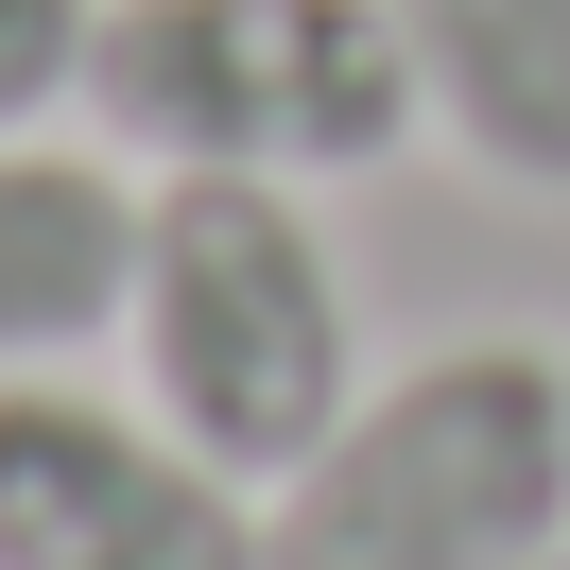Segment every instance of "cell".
Instances as JSON below:
<instances>
[{"mask_svg":"<svg viewBox=\"0 0 570 570\" xmlns=\"http://www.w3.org/2000/svg\"><path fill=\"white\" fill-rule=\"evenodd\" d=\"M121 363L225 484H294L363 397V312H346L312 190L294 174H139Z\"/></svg>","mask_w":570,"mask_h":570,"instance_id":"1","label":"cell"},{"mask_svg":"<svg viewBox=\"0 0 570 570\" xmlns=\"http://www.w3.org/2000/svg\"><path fill=\"white\" fill-rule=\"evenodd\" d=\"M570 535V363L432 346L346 397L294 484H259V570H535Z\"/></svg>","mask_w":570,"mask_h":570,"instance_id":"2","label":"cell"},{"mask_svg":"<svg viewBox=\"0 0 570 570\" xmlns=\"http://www.w3.org/2000/svg\"><path fill=\"white\" fill-rule=\"evenodd\" d=\"M87 139L139 174H294L346 190L432 139L397 0H105Z\"/></svg>","mask_w":570,"mask_h":570,"instance_id":"3","label":"cell"},{"mask_svg":"<svg viewBox=\"0 0 570 570\" xmlns=\"http://www.w3.org/2000/svg\"><path fill=\"white\" fill-rule=\"evenodd\" d=\"M0 570H259V484H225L156 397L52 363L0 381Z\"/></svg>","mask_w":570,"mask_h":570,"instance_id":"4","label":"cell"},{"mask_svg":"<svg viewBox=\"0 0 570 570\" xmlns=\"http://www.w3.org/2000/svg\"><path fill=\"white\" fill-rule=\"evenodd\" d=\"M121 294H139V156L0 139V381L121 346Z\"/></svg>","mask_w":570,"mask_h":570,"instance_id":"5","label":"cell"},{"mask_svg":"<svg viewBox=\"0 0 570 570\" xmlns=\"http://www.w3.org/2000/svg\"><path fill=\"white\" fill-rule=\"evenodd\" d=\"M397 52H415V121L484 190L570 208V0H397Z\"/></svg>","mask_w":570,"mask_h":570,"instance_id":"6","label":"cell"},{"mask_svg":"<svg viewBox=\"0 0 570 570\" xmlns=\"http://www.w3.org/2000/svg\"><path fill=\"white\" fill-rule=\"evenodd\" d=\"M87 36L105 0H0V139H52V105H87Z\"/></svg>","mask_w":570,"mask_h":570,"instance_id":"7","label":"cell"},{"mask_svg":"<svg viewBox=\"0 0 570 570\" xmlns=\"http://www.w3.org/2000/svg\"><path fill=\"white\" fill-rule=\"evenodd\" d=\"M535 570H570V535H553V553H535Z\"/></svg>","mask_w":570,"mask_h":570,"instance_id":"8","label":"cell"}]
</instances>
